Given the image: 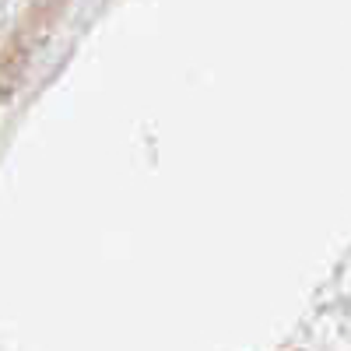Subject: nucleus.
Returning <instances> with one entry per match:
<instances>
[]
</instances>
